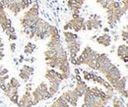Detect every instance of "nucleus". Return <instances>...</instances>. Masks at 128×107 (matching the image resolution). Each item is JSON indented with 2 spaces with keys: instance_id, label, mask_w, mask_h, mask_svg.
I'll return each mask as SVG.
<instances>
[{
  "instance_id": "5",
  "label": "nucleus",
  "mask_w": 128,
  "mask_h": 107,
  "mask_svg": "<svg viewBox=\"0 0 128 107\" xmlns=\"http://www.w3.org/2000/svg\"><path fill=\"white\" fill-rule=\"evenodd\" d=\"M64 31L72 30L75 32H79L81 31H86L85 27V19L80 15H73L71 20L67 22L63 27Z\"/></svg>"
},
{
  "instance_id": "3",
  "label": "nucleus",
  "mask_w": 128,
  "mask_h": 107,
  "mask_svg": "<svg viewBox=\"0 0 128 107\" xmlns=\"http://www.w3.org/2000/svg\"><path fill=\"white\" fill-rule=\"evenodd\" d=\"M38 2H34L32 7L26 11L24 13V15L22 16V18L20 19V24L21 27L23 29H27L29 28L32 23L38 18Z\"/></svg>"
},
{
  "instance_id": "29",
  "label": "nucleus",
  "mask_w": 128,
  "mask_h": 107,
  "mask_svg": "<svg viewBox=\"0 0 128 107\" xmlns=\"http://www.w3.org/2000/svg\"><path fill=\"white\" fill-rule=\"evenodd\" d=\"M0 47H4V43H3V41H2L1 36H0Z\"/></svg>"
},
{
  "instance_id": "10",
  "label": "nucleus",
  "mask_w": 128,
  "mask_h": 107,
  "mask_svg": "<svg viewBox=\"0 0 128 107\" xmlns=\"http://www.w3.org/2000/svg\"><path fill=\"white\" fill-rule=\"evenodd\" d=\"M31 85L26 87V91L24 92V94L22 95L21 98H19L18 101V106L20 107H32L34 106V100H32V93H31Z\"/></svg>"
},
{
  "instance_id": "12",
  "label": "nucleus",
  "mask_w": 128,
  "mask_h": 107,
  "mask_svg": "<svg viewBox=\"0 0 128 107\" xmlns=\"http://www.w3.org/2000/svg\"><path fill=\"white\" fill-rule=\"evenodd\" d=\"M0 27L3 30V31H7L9 28L12 27V21L7 17L5 13V8L2 4V2L0 1Z\"/></svg>"
},
{
  "instance_id": "25",
  "label": "nucleus",
  "mask_w": 128,
  "mask_h": 107,
  "mask_svg": "<svg viewBox=\"0 0 128 107\" xmlns=\"http://www.w3.org/2000/svg\"><path fill=\"white\" fill-rule=\"evenodd\" d=\"M9 83H10V85H11L13 88H17V89H19V88L21 87V85H20L19 81L17 80L16 78H11V79H10V81H9Z\"/></svg>"
},
{
  "instance_id": "26",
  "label": "nucleus",
  "mask_w": 128,
  "mask_h": 107,
  "mask_svg": "<svg viewBox=\"0 0 128 107\" xmlns=\"http://www.w3.org/2000/svg\"><path fill=\"white\" fill-rule=\"evenodd\" d=\"M121 38H122V40L125 41V43H127V27L126 26H125L124 30L121 31Z\"/></svg>"
},
{
  "instance_id": "11",
  "label": "nucleus",
  "mask_w": 128,
  "mask_h": 107,
  "mask_svg": "<svg viewBox=\"0 0 128 107\" xmlns=\"http://www.w3.org/2000/svg\"><path fill=\"white\" fill-rule=\"evenodd\" d=\"M85 27L86 31H93V30H98L102 28V21L100 16L93 14L90 16V18L85 21Z\"/></svg>"
},
{
  "instance_id": "13",
  "label": "nucleus",
  "mask_w": 128,
  "mask_h": 107,
  "mask_svg": "<svg viewBox=\"0 0 128 107\" xmlns=\"http://www.w3.org/2000/svg\"><path fill=\"white\" fill-rule=\"evenodd\" d=\"M60 96L63 98L68 104H70V105H72V106L74 107L77 105V102H78V99H79V95L76 93V92L74 90L66 91Z\"/></svg>"
},
{
  "instance_id": "2",
  "label": "nucleus",
  "mask_w": 128,
  "mask_h": 107,
  "mask_svg": "<svg viewBox=\"0 0 128 107\" xmlns=\"http://www.w3.org/2000/svg\"><path fill=\"white\" fill-rule=\"evenodd\" d=\"M1 2L5 9H8L16 17L21 11L27 9L32 4V0H1Z\"/></svg>"
},
{
  "instance_id": "28",
  "label": "nucleus",
  "mask_w": 128,
  "mask_h": 107,
  "mask_svg": "<svg viewBox=\"0 0 128 107\" xmlns=\"http://www.w3.org/2000/svg\"><path fill=\"white\" fill-rule=\"evenodd\" d=\"M15 47H16V44H15L14 42L10 44V48H11V52H13V53L15 52Z\"/></svg>"
},
{
  "instance_id": "7",
  "label": "nucleus",
  "mask_w": 128,
  "mask_h": 107,
  "mask_svg": "<svg viewBox=\"0 0 128 107\" xmlns=\"http://www.w3.org/2000/svg\"><path fill=\"white\" fill-rule=\"evenodd\" d=\"M104 76L106 78V80L112 85V88L115 87V85L117 84V82L119 81V79L122 77L120 71H119V69L114 64H112V66L104 74Z\"/></svg>"
},
{
  "instance_id": "1",
  "label": "nucleus",
  "mask_w": 128,
  "mask_h": 107,
  "mask_svg": "<svg viewBox=\"0 0 128 107\" xmlns=\"http://www.w3.org/2000/svg\"><path fill=\"white\" fill-rule=\"evenodd\" d=\"M106 20H108V25L110 29H113L115 25L120 21L121 17L126 14L127 9H125L120 2L112 0V2L108 5L106 8Z\"/></svg>"
},
{
  "instance_id": "27",
  "label": "nucleus",
  "mask_w": 128,
  "mask_h": 107,
  "mask_svg": "<svg viewBox=\"0 0 128 107\" xmlns=\"http://www.w3.org/2000/svg\"><path fill=\"white\" fill-rule=\"evenodd\" d=\"M4 57V47H0V60H2Z\"/></svg>"
},
{
  "instance_id": "8",
  "label": "nucleus",
  "mask_w": 128,
  "mask_h": 107,
  "mask_svg": "<svg viewBox=\"0 0 128 107\" xmlns=\"http://www.w3.org/2000/svg\"><path fill=\"white\" fill-rule=\"evenodd\" d=\"M46 79L49 82V86H55V87H60L61 82L63 81L62 74L59 72H56L54 69H48L44 74Z\"/></svg>"
},
{
  "instance_id": "14",
  "label": "nucleus",
  "mask_w": 128,
  "mask_h": 107,
  "mask_svg": "<svg viewBox=\"0 0 128 107\" xmlns=\"http://www.w3.org/2000/svg\"><path fill=\"white\" fill-rule=\"evenodd\" d=\"M126 82H127V77H121L115 87L113 88L114 92H118L121 97L127 98V90H126Z\"/></svg>"
},
{
  "instance_id": "17",
  "label": "nucleus",
  "mask_w": 128,
  "mask_h": 107,
  "mask_svg": "<svg viewBox=\"0 0 128 107\" xmlns=\"http://www.w3.org/2000/svg\"><path fill=\"white\" fill-rule=\"evenodd\" d=\"M34 69L32 67L27 65V64H24V65L22 66L21 70H20L19 77H20L21 80H23L24 82H28L29 79L31 78V76L34 74Z\"/></svg>"
},
{
  "instance_id": "19",
  "label": "nucleus",
  "mask_w": 128,
  "mask_h": 107,
  "mask_svg": "<svg viewBox=\"0 0 128 107\" xmlns=\"http://www.w3.org/2000/svg\"><path fill=\"white\" fill-rule=\"evenodd\" d=\"M96 40L98 44L104 46V47H108V46L110 45V43H112V37H110V35L108 33H106V32H104V33L98 35V36L96 37Z\"/></svg>"
},
{
  "instance_id": "9",
  "label": "nucleus",
  "mask_w": 128,
  "mask_h": 107,
  "mask_svg": "<svg viewBox=\"0 0 128 107\" xmlns=\"http://www.w3.org/2000/svg\"><path fill=\"white\" fill-rule=\"evenodd\" d=\"M66 44H67V49H68V52H69L70 62L73 64V62L75 61V59L78 56V53L80 51L82 42H81V40H79V38H78V39L73 40L71 42H68Z\"/></svg>"
},
{
  "instance_id": "20",
  "label": "nucleus",
  "mask_w": 128,
  "mask_h": 107,
  "mask_svg": "<svg viewBox=\"0 0 128 107\" xmlns=\"http://www.w3.org/2000/svg\"><path fill=\"white\" fill-rule=\"evenodd\" d=\"M63 36H64V39H65V42L68 43V42H71L73 40H76L79 38L78 34L75 33V32H71L69 31H64L63 32Z\"/></svg>"
},
{
  "instance_id": "4",
  "label": "nucleus",
  "mask_w": 128,
  "mask_h": 107,
  "mask_svg": "<svg viewBox=\"0 0 128 107\" xmlns=\"http://www.w3.org/2000/svg\"><path fill=\"white\" fill-rule=\"evenodd\" d=\"M31 93H32V100H34V105L38 104L40 101L46 100L48 98L52 97L50 93L48 92V87L46 82H42Z\"/></svg>"
},
{
  "instance_id": "15",
  "label": "nucleus",
  "mask_w": 128,
  "mask_h": 107,
  "mask_svg": "<svg viewBox=\"0 0 128 107\" xmlns=\"http://www.w3.org/2000/svg\"><path fill=\"white\" fill-rule=\"evenodd\" d=\"M84 2H85V0H67V6L70 9L72 16L79 15Z\"/></svg>"
},
{
  "instance_id": "22",
  "label": "nucleus",
  "mask_w": 128,
  "mask_h": 107,
  "mask_svg": "<svg viewBox=\"0 0 128 107\" xmlns=\"http://www.w3.org/2000/svg\"><path fill=\"white\" fill-rule=\"evenodd\" d=\"M36 46L34 43H32V42H28L25 47H24V53L26 54V55H32V53H34V51L36 50Z\"/></svg>"
},
{
  "instance_id": "23",
  "label": "nucleus",
  "mask_w": 128,
  "mask_h": 107,
  "mask_svg": "<svg viewBox=\"0 0 128 107\" xmlns=\"http://www.w3.org/2000/svg\"><path fill=\"white\" fill-rule=\"evenodd\" d=\"M112 100V106L113 107H126L125 104H124V102H123V100L119 96L113 95Z\"/></svg>"
},
{
  "instance_id": "18",
  "label": "nucleus",
  "mask_w": 128,
  "mask_h": 107,
  "mask_svg": "<svg viewBox=\"0 0 128 107\" xmlns=\"http://www.w3.org/2000/svg\"><path fill=\"white\" fill-rule=\"evenodd\" d=\"M116 54L118 56V58L123 61L125 64H127L128 62V48L127 44H121L117 47L116 49Z\"/></svg>"
},
{
  "instance_id": "24",
  "label": "nucleus",
  "mask_w": 128,
  "mask_h": 107,
  "mask_svg": "<svg viewBox=\"0 0 128 107\" xmlns=\"http://www.w3.org/2000/svg\"><path fill=\"white\" fill-rule=\"evenodd\" d=\"M96 3L102 8V9H106V7H108V5L112 2V0H96Z\"/></svg>"
},
{
  "instance_id": "16",
  "label": "nucleus",
  "mask_w": 128,
  "mask_h": 107,
  "mask_svg": "<svg viewBox=\"0 0 128 107\" xmlns=\"http://www.w3.org/2000/svg\"><path fill=\"white\" fill-rule=\"evenodd\" d=\"M77 73V75H76V87H75V89H74V91L76 92V93L79 95V97L81 96H83L84 95V93L87 92V90L89 89V87L85 84V82L84 81H82V79L80 78L79 76V73H78V71H76Z\"/></svg>"
},
{
  "instance_id": "6",
  "label": "nucleus",
  "mask_w": 128,
  "mask_h": 107,
  "mask_svg": "<svg viewBox=\"0 0 128 107\" xmlns=\"http://www.w3.org/2000/svg\"><path fill=\"white\" fill-rule=\"evenodd\" d=\"M83 73V77H84V80H87V81H92V82H95L100 84V86H102L106 91H110V92H114L113 88L112 87V85L104 79H102V77L98 76L94 73H91V72H88V71H82Z\"/></svg>"
},
{
  "instance_id": "21",
  "label": "nucleus",
  "mask_w": 128,
  "mask_h": 107,
  "mask_svg": "<svg viewBox=\"0 0 128 107\" xmlns=\"http://www.w3.org/2000/svg\"><path fill=\"white\" fill-rule=\"evenodd\" d=\"M48 107H69V104L64 100L61 96H59L51 105H49Z\"/></svg>"
}]
</instances>
